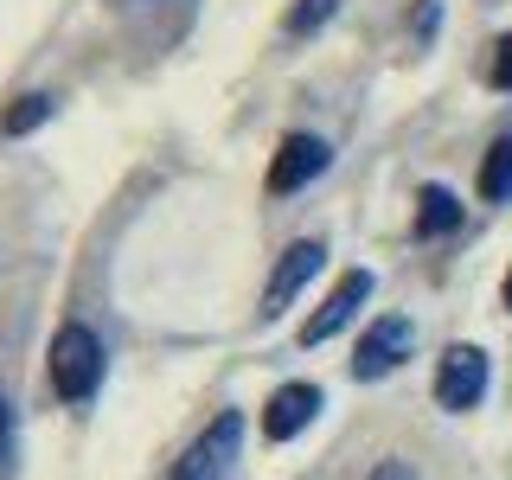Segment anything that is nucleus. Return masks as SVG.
<instances>
[{
    "instance_id": "1",
    "label": "nucleus",
    "mask_w": 512,
    "mask_h": 480,
    "mask_svg": "<svg viewBox=\"0 0 512 480\" xmlns=\"http://www.w3.org/2000/svg\"><path fill=\"white\" fill-rule=\"evenodd\" d=\"M103 340H96L90 327H58V340H52V391L64 397V404H90L96 397V384H103Z\"/></svg>"
},
{
    "instance_id": "2",
    "label": "nucleus",
    "mask_w": 512,
    "mask_h": 480,
    "mask_svg": "<svg viewBox=\"0 0 512 480\" xmlns=\"http://www.w3.org/2000/svg\"><path fill=\"white\" fill-rule=\"evenodd\" d=\"M237 448H244V416L237 410H218L205 423V436L173 461V480H231L237 468Z\"/></svg>"
},
{
    "instance_id": "3",
    "label": "nucleus",
    "mask_w": 512,
    "mask_h": 480,
    "mask_svg": "<svg viewBox=\"0 0 512 480\" xmlns=\"http://www.w3.org/2000/svg\"><path fill=\"white\" fill-rule=\"evenodd\" d=\"M410 346H416V327H410V314H378L372 327H365L359 352H352V378H359V384H378V378H391L397 365L410 359Z\"/></svg>"
},
{
    "instance_id": "4",
    "label": "nucleus",
    "mask_w": 512,
    "mask_h": 480,
    "mask_svg": "<svg viewBox=\"0 0 512 480\" xmlns=\"http://www.w3.org/2000/svg\"><path fill=\"white\" fill-rule=\"evenodd\" d=\"M487 397V352L480 346H448L442 365H436V404L442 410H474Z\"/></svg>"
},
{
    "instance_id": "5",
    "label": "nucleus",
    "mask_w": 512,
    "mask_h": 480,
    "mask_svg": "<svg viewBox=\"0 0 512 480\" xmlns=\"http://www.w3.org/2000/svg\"><path fill=\"white\" fill-rule=\"evenodd\" d=\"M365 301H372V269H346V276L333 282V295L308 314V327H301V346H327L340 327H352V314H359Z\"/></svg>"
},
{
    "instance_id": "6",
    "label": "nucleus",
    "mask_w": 512,
    "mask_h": 480,
    "mask_svg": "<svg viewBox=\"0 0 512 480\" xmlns=\"http://www.w3.org/2000/svg\"><path fill=\"white\" fill-rule=\"evenodd\" d=\"M320 263H327V244H320V237H301V244H288V256L276 263V276H269V288H263V320H276L288 301H295L301 288L320 276Z\"/></svg>"
},
{
    "instance_id": "7",
    "label": "nucleus",
    "mask_w": 512,
    "mask_h": 480,
    "mask_svg": "<svg viewBox=\"0 0 512 480\" xmlns=\"http://www.w3.org/2000/svg\"><path fill=\"white\" fill-rule=\"evenodd\" d=\"M327 141H320V135H288L282 141V148H276V167H269V192H276V199H282V192H301V186H308V180H320V173H327Z\"/></svg>"
},
{
    "instance_id": "8",
    "label": "nucleus",
    "mask_w": 512,
    "mask_h": 480,
    "mask_svg": "<svg viewBox=\"0 0 512 480\" xmlns=\"http://www.w3.org/2000/svg\"><path fill=\"white\" fill-rule=\"evenodd\" d=\"M314 416H320V391H314V384H282V391L263 404V436L288 442V436H301Z\"/></svg>"
},
{
    "instance_id": "9",
    "label": "nucleus",
    "mask_w": 512,
    "mask_h": 480,
    "mask_svg": "<svg viewBox=\"0 0 512 480\" xmlns=\"http://www.w3.org/2000/svg\"><path fill=\"white\" fill-rule=\"evenodd\" d=\"M461 224V199L448 186H423L416 192V237H448Z\"/></svg>"
},
{
    "instance_id": "10",
    "label": "nucleus",
    "mask_w": 512,
    "mask_h": 480,
    "mask_svg": "<svg viewBox=\"0 0 512 480\" xmlns=\"http://www.w3.org/2000/svg\"><path fill=\"white\" fill-rule=\"evenodd\" d=\"M480 199H493V205L512 199V135H500L487 148V160H480Z\"/></svg>"
},
{
    "instance_id": "11",
    "label": "nucleus",
    "mask_w": 512,
    "mask_h": 480,
    "mask_svg": "<svg viewBox=\"0 0 512 480\" xmlns=\"http://www.w3.org/2000/svg\"><path fill=\"white\" fill-rule=\"evenodd\" d=\"M52 109H58V96L32 90V96H20V103L7 109V122H0V128H7V135H32V128H39L45 116H52Z\"/></svg>"
},
{
    "instance_id": "12",
    "label": "nucleus",
    "mask_w": 512,
    "mask_h": 480,
    "mask_svg": "<svg viewBox=\"0 0 512 480\" xmlns=\"http://www.w3.org/2000/svg\"><path fill=\"white\" fill-rule=\"evenodd\" d=\"M333 7H340V0H295V7H288V32H295V39L301 32H320L333 20Z\"/></svg>"
},
{
    "instance_id": "13",
    "label": "nucleus",
    "mask_w": 512,
    "mask_h": 480,
    "mask_svg": "<svg viewBox=\"0 0 512 480\" xmlns=\"http://www.w3.org/2000/svg\"><path fill=\"white\" fill-rule=\"evenodd\" d=\"M487 84H493V90H512V32H506L500 45H493V71H487Z\"/></svg>"
},
{
    "instance_id": "14",
    "label": "nucleus",
    "mask_w": 512,
    "mask_h": 480,
    "mask_svg": "<svg viewBox=\"0 0 512 480\" xmlns=\"http://www.w3.org/2000/svg\"><path fill=\"white\" fill-rule=\"evenodd\" d=\"M372 480H416V474H410V461H397V455H384V461H378V468H372Z\"/></svg>"
},
{
    "instance_id": "15",
    "label": "nucleus",
    "mask_w": 512,
    "mask_h": 480,
    "mask_svg": "<svg viewBox=\"0 0 512 480\" xmlns=\"http://www.w3.org/2000/svg\"><path fill=\"white\" fill-rule=\"evenodd\" d=\"M436 20H442V0H423V13H416V39H429Z\"/></svg>"
},
{
    "instance_id": "16",
    "label": "nucleus",
    "mask_w": 512,
    "mask_h": 480,
    "mask_svg": "<svg viewBox=\"0 0 512 480\" xmlns=\"http://www.w3.org/2000/svg\"><path fill=\"white\" fill-rule=\"evenodd\" d=\"M7 455H13V404L0 397V461H7Z\"/></svg>"
},
{
    "instance_id": "17",
    "label": "nucleus",
    "mask_w": 512,
    "mask_h": 480,
    "mask_svg": "<svg viewBox=\"0 0 512 480\" xmlns=\"http://www.w3.org/2000/svg\"><path fill=\"white\" fill-rule=\"evenodd\" d=\"M500 295H506V308H512V269H506V288H500Z\"/></svg>"
}]
</instances>
